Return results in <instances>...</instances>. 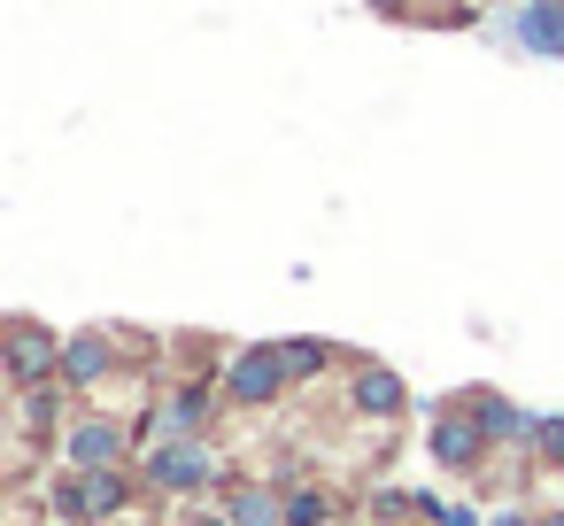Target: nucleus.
<instances>
[{"label": "nucleus", "instance_id": "obj_5", "mask_svg": "<svg viewBox=\"0 0 564 526\" xmlns=\"http://www.w3.org/2000/svg\"><path fill=\"white\" fill-rule=\"evenodd\" d=\"M433 449H441V457H471V433H464V426H441Z\"/></svg>", "mask_w": 564, "mask_h": 526}, {"label": "nucleus", "instance_id": "obj_3", "mask_svg": "<svg viewBox=\"0 0 564 526\" xmlns=\"http://www.w3.org/2000/svg\"><path fill=\"white\" fill-rule=\"evenodd\" d=\"M364 402H371V410H394V402H402V387H394L387 372H364Z\"/></svg>", "mask_w": 564, "mask_h": 526}, {"label": "nucleus", "instance_id": "obj_1", "mask_svg": "<svg viewBox=\"0 0 564 526\" xmlns=\"http://www.w3.org/2000/svg\"><path fill=\"white\" fill-rule=\"evenodd\" d=\"M271 379H279V364H271V356H256V364H240V372H232V387H240V395H271Z\"/></svg>", "mask_w": 564, "mask_h": 526}, {"label": "nucleus", "instance_id": "obj_4", "mask_svg": "<svg viewBox=\"0 0 564 526\" xmlns=\"http://www.w3.org/2000/svg\"><path fill=\"white\" fill-rule=\"evenodd\" d=\"M155 472H163V480H202V457H194V449H186V457H178V449H171V457H163V464H155Z\"/></svg>", "mask_w": 564, "mask_h": 526}, {"label": "nucleus", "instance_id": "obj_2", "mask_svg": "<svg viewBox=\"0 0 564 526\" xmlns=\"http://www.w3.org/2000/svg\"><path fill=\"white\" fill-rule=\"evenodd\" d=\"M525 32H533V47H564V9L549 17V9H533L525 17Z\"/></svg>", "mask_w": 564, "mask_h": 526}]
</instances>
